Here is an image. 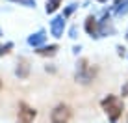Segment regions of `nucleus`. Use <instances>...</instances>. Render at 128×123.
<instances>
[{
	"label": "nucleus",
	"mask_w": 128,
	"mask_h": 123,
	"mask_svg": "<svg viewBox=\"0 0 128 123\" xmlns=\"http://www.w3.org/2000/svg\"><path fill=\"white\" fill-rule=\"evenodd\" d=\"M100 106L108 114V117H110L112 123H115L119 117L122 116V110H124V104H122V101L119 99L117 95H108V97H104L102 103H100Z\"/></svg>",
	"instance_id": "1"
},
{
	"label": "nucleus",
	"mask_w": 128,
	"mask_h": 123,
	"mask_svg": "<svg viewBox=\"0 0 128 123\" xmlns=\"http://www.w3.org/2000/svg\"><path fill=\"white\" fill-rule=\"evenodd\" d=\"M95 77H96V67H93L86 58L76 64V82H80V84H91Z\"/></svg>",
	"instance_id": "2"
},
{
	"label": "nucleus",
	"mask_w": 128,
	"mask_h": 123,
	"mask_svg": "<svg viewBox=\"0 0 128 123\" xmlns=\"http://www.w3.org/2000/svg\"><path fill=\"white\" fill-rule=\"evenodd\" d=\"M70 117H72V110H70L67 104H58L50 114L52 123H69Z\"/></svg>",
	"instance_id": "3"
},
{
	"label": "nucleus",
	"mask_w": 128,
	"mask_h": 123,
	"mask_svg": "<svg viewBox=\"0 0 128 123\" xmlns=\"http://www.w3.org/2000/svg\"><path fill=\"white\" fill-rule=\"evenodd\" d=\"M35 116H37V112L32 106H28L26 103L19 104V114H17V121L19 123H32Z\"/></svg>",
	"instance_id": "4"
},
{
	"label": "nucleus",
	"mask_w": 128,
	"mask_h": 123,
	"mask_svg": "<svg viewBox=\"0 0 128 123\" xmlns=\"http://www.w3.org/2000/svg\"><path fill=\"white\" fill-rule=\"evenodd\" d=\"M63 30H65V17H63V15L54 17V19H52V23H50V32H52V36H54V37H61V36H63Z\"/></svg>",
	"instance_id": "5"
},
{
	"label": "nucleus",
	"mask_w": 128,
	"mask_h": 123,
	"mask_svg": "<svg viewBox=\"0 0 128 123\" xmlns=\"http://www.w3.org/2000/svg\"><path fill=\"white\" fill-rule=\"evenodd\" d=\"M113 32H115V28H113L112 23H110V13L104 11L102 21H98V37L108 36V34H113Z\"/></svg>",
	"instance_id": "6"
},
{
	"label": "nucleus",
	"mask_w": 128,
	"mask_h": 123,
	"mask_svg": "<svg viewBox=\"0 0 128 123\" xmlns=\"http://www.w3.org/2000/svg\"><path fill=\"white\" fill-rule=\"evenodd\" d=\"M15 75L19 78H28L30 75V64L26 58H19V62H17V67H15Z\"/></svg>",
	"instance_id": "7"
},
{
	"label": "nucleus",
	"mask_w": 128,
	"mask_h": 123,
	"mask_svg": "<svg viewBox=\"0 0 128 123\" xmlns=\"http://www.w3.org/2000/svg\"><path fill=\"white\" fill-rule=\"evenodd\" d=\"M86 32L89 34L91 37L98 39V21H96L93 15H89V17L86 19Z\"/></svg>",
	"instance_id": "8"
},
{
	"label": "nucleus",
	"mask_w": 128,
	"mask_h": 123,
	"mask_svg": "<svg viewBox=\"0 0 128 123\" xmlns=\"http://www.w3.org/2000/svg\"><path fill=\"white\" fill-rule=\"evenodd\" d=\"M46 41V34H45V30H39V32H35L32 34V36L28 37V43L32 47H35V49H39V47H43V43Z\"/></svg>",
	"instance_id": "9"
},
{
	"label": "nucleus",
	"mask_w": 128,
	"mask_h": 123,
	"mask_svg": "<svg viewBox=\"0 0 128 123\" xmlns=\"http://www.w3.org/2000/svg\"><path fill=\"white\" fill-rule=\"evenodd\" d=\"M58 49H60L58 45H48V47H39L35 52H37L39 56H54L56 52H58Z\"/></svg>",
	"instance_id": "10"
},
{
	"label": "nucleus",
	"mask_w": 128,
	"mask_h": 123,
	"mask_svg": "<svg viewBox=\"0 0 128 123\" xmlns=\"http://www.w3.org/2000/svg\"><path fill=\"white\" fill-rule=\"evenodd\" d=\"M60 6H61V0H46L45 10H46V13H54Z\"/></svg>",
	"instance_id": "11"
},
{
	"label": "nucleus",
	"mask_w": 128,
	"mask_h": 123,
	"mask_svg": "<svg viewBox=\"0 0 128 123\" xmlns=\"http://www.w3.org/2000/svg\"><path fill=\"white\" fill-rule=\"evenodd\" d=\"M76 4H70V6H67V8H65V11H63V17H65V19H67V17H70V15H72V13H74V10H76Z\"/></svg>",
	"instance_id": "12"
},
{
	"label": "nucleus",
	"mask_w": 128,
	"mask_h": 123,
	"mask_svg": "<svg viewBox=\"0 0 128 123\" xmlns=\"http://www.w3.org/2000/svg\"><path fill=\"white\" fill-rule=\"evenodd\" d=\"M13 49V43H6V45H0V56H4V54H8Z\"/></svg>",
	"instance_id": "13"
},
{
	"label": "nucleus",
	"mask_w": 128,
	"mask_h": 123,
	"mask_svg": "<svg viewBox=\"0 0 128 123\" xmlns=\"http://www.w3.org/2000/svg\"><path fill=\"white\" fill-rule=\"evenodd\" d=\"M13 2H19V4H22L26 8H34L35 6V0H13Z\"/></svg>",
	"instance_id": "14"
},
{
	"label": "nucleus",
	"mask_w": 128,
	"mask_h": 123,
	"mask_svg": "<svg viewBox=\"0 0 128 123\" xmlns=\"http://www.w3.org/2000/svg\"><path fill=\"white\" fill-rule=\"evenodd\" d=\"M69 34H70V37H72V39H76V37H78V36H76V34H78L76 26H72V28H70V32H69Z\"/></svg>",
	"instance_id": "15"
},
{
	"label": "nucleus",
	"mask_w": 128,
	"mask_h": 123,
	"mask_svg": "<svg viewBox=\"0 0 128 123\" xmlns=\"http://www.w3.org/2000/svg\"><path fill=\"white\" fill-rule=\"evenodd\" d=\"M121 93H122V95H128V80H126V84H122V90H121Z\"/></svg>",
	"instance_id": "16"
},
{
	"label": "nucleus",
	"mask_w": 128,
	"mask_h": 123,
	"mask_svg": "<svg viewBox=\"0 0 128 123\" xmlns=\"http://www.w3.org/2000/svg\"><path fill=\"white\" fill-rule=\"evenodd\" d=\"M124 2H128V0H115V8H117V6H122Z\"/></svg>",
	"instance_id": "17"
},
{
	"label": "nucleus",
	"mask_w": 128,
	"mask_h": 123,
	"mask_svg": "<svg viewBox=\"0 0 128 123\" xmlns=\"http://www.w3.org/2000/svg\"><path fill=\"white\" fill-rule=\"evenodd\" d=\"M117 50H119V56H124V49L122 47H117Z\"/></svg>",
	"instance_id": "18"
},
{
	"label": "nucleus",
	"mask_w": 128,
	"mask_h": 123,
	"mask_svg": "<svg viewBox=\"0 0 128 123\" xmlns=\"http://www.w3.org/2000/svg\"><path fill=\"white\" fill-rule=\"evenodd\" d=\"M80 50H82V47H80V45H78V47H74V49H72V52H74V54H78Z\"/></svg>",
	"instance_id": "19"
},
{
	"label": "nucleus",
	"mask_w": 128,
	"mask_h": 123,
	"mask_svg": "<svg viewBox=\"0 0 128 123\" xmlns=\"http://www.w3.org/2000/svg\"><path fill=\"white\" fill-rule=\"evenodd\" d=\"M0 88H2V78H0Z\"/></svg>",
	"instance_id": "20"
},
{
	"label": "nucleus",
	"mask_w": 128,
	"mask_h": 123,
	"mask_svg": "<svg viewBox=\"0 0 128 123\" xmlns=\"http://www.w3.org/2000/svg\"><path fill=\"white\" fill-rule=\"evenodd\" d=\"M126 41H128V32H126Z\"/></svg>",
	"instance_id": "21"
},
{
	"label": "nucleus",
	"mask_w": 128,
	"mask_h": 123,
	"mask_svg": "<svg viewBox=\"0 0 128 123\" xmlns=\"http://www.w3.org/2000/svg\"><path fill=\"white\" fill-rule=\"evenodd\" d=\"M98 2H106V0H98Z\"/></svg>",
	"instance_id": "22"
}]
</instances>
